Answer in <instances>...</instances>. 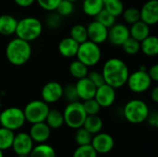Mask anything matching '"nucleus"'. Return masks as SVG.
Masks as SVG:
<instances>
[{"instance_id": "09e8293b", "label": "nucleus", "mask_w": 158, "mask_h": 157, "mask_svg": "<svg viewBox=\"0 0 158 157\" xmlns=\"http://www.w3.org/2000/svg\"><path fill=\"white\" fill-rule=\"evenodd\" d=\"M69 1H71V2H73V3H74V2H76V1H78V0H69Z\"/></svg>"}, {"instance_id": "2eb2a0df", "label": "nucleus", "mask_w": 158, "mask_h": 157, "mask_svg": "<svg viewBox=\"0 0 158 157\" xmlns=\"http://www.w3.org/2000/svg\"><path fill=\"white\" fill-rule=\"evenodd\" d=\"M33 143L34 142L32 141V139L31 138L29 133L19 132V133L14 135L11 148L17 155H29L31 149L34 146Z\"/></svg>"}, {"instance_id": "9d476101", "label": "nucleus", "mask_w": 158, "mask_h": 157, "mask_svg": "<svg viewBox=\"0 0 158 157\" xmlns=\"http://www.w3.org/2000/svg\"><path fill=\"white\" fill-rule=\"evenodd\" d=\"M41 97L46 104H55L63 98V85L56 81L46 82L41 90Z\"/></svg>"}, {"instance_id": "c03bdc74", "label": "nucleus", "mask_w": 158, "mask_h": 157, "mask_svg": "<svg viewBox=\"0 0 158 157\" xmlns=\"http://www.w3.org/2000/svg\"><path fill=\"white\" fill-rule=\"evenodd\" d=\"M13 1L19 7H29L35 3V0H13Z\"/></svg>"}, {"instance_id": "ddd939ff", "label": "nucleus", "mask_w": 158, "mask_h": 157, "mask_svg": "<svg viewBox=\"0 0 158 157\" xmlns=\"http://www.w3.org/2000/svg\"><path fill=\"white\" fill-rule=\"evenodd\" d=\"M91 145L98 155H106L113 150L115 142L110 134L98 132L93 136Z\"/></svg>"}, {"instance_id": "393cba45", "label": "nucleus", "mask_w": 158, "mask_h": 157, "mask_svg": "<svg viewBox=\"0 0 158 157\" xmlns=\"http://www.w3.org/2000/svg\"><path fill=\"white\" fill-rule=\"evenodd\" d=\"M82 127L88 130L91 134L94 135L100 132L103 129V120L98 115L87 116Z\"/></svg>"}, {"instance_id": "a18cd8bd", "label": "nucleus", "mask_w": 158, "mask_h": 157, "mask_svg": "<svg viewBox=\"0 0 158 157\" xmlns=\"http://www.w3.org/2000/svg\"><path fill=\"white\" fill-rule=\"evenodd\" d=\"M150 96H151V99L152 101L155 103V104H157L158 103V87L157 86H155L152 88L151 90V93H150Z\"/></svg>"}, {"instance_id": "cd10ccee", "label": "nucleus", "mask_w": 158, "mask_h": 157, "mask_svg": "<svg viewBox=\"0 0 158 157\" xmlns=\"http://www.w3.org/2000/svg\"><path fill=\"white\" fill-rule=\"evenodd\" d=\"M69 37H71L78 43H81L87 41L88 34H87L86 26L83 24H81V23H77V24L73 25L69 31Z\"/></svg>"}, {"instance_id": "6ab92c4d", "label": "nucleus", "mask_w": 158, "mask_h": 157, "mask_svg": "<svg viewBox=\"0 0 158 157\" xmlns=\"http://www.w3.org/2000/svg\"><path fill=\"white\" fill-rule=\"evenodd\" d=\"M79 44L76 41H74L71 37H65L58 43L57 50L58 53L66 58L75 57L77 55V51L79 48Z\"/></svg>"}, {"instance_id": "4be33fe9", "label": "nucleus", "mask_w": 158, "mask_h": 157, "mask_svg": "<svg viewBox=\"0 0 158 157\" xmlns=\"http://www.w3.org/2000/svg\"><path fill=\"white\" fill-rule=\"evenodd\" d=\"M141 51L149 57H154L158 55V38L156 35L150 34L144 40L140 42Z\"/></svg>"}, {"instance_id": "1a4fd4ad", "label": "nucleus", "mask_w": 158, "mask_h": 157, "mask_svg": "<svg viewBox=\"0 0 158 157\" xmlns=\"http://www.w3.org/2000/svg\"><path fill=\"white\" fill-rule=\"evenodd\" d=\"M152 80L150 79L147 70L140 68L133 72H130L126 85L129 90L134 93H143L152 87Z\"/></svg>"}, {"instance_id": "7c9ffc66", "label": "nucleus", "mask_w": 158, "mask_h": 157, "mask_svg": "<svg viewBox=\"0 0 158 157\" xmlns=\"http://www.w3.org/2000/svg\"><path fill=\"white\" fill-rule=\"evenodd\" d=\"M120 47H122L124 53L129 56H135L141 51L140 42L131 38V36L123 43V44Z\"/></svg>"}, {"instance_id": "79ce46f5", "label": "nucleus", "mask_w": 158, "mask_h": 157, "mask_svg": "<svg viewBox=\"0 0 158 157\" xmlns=\"http://www.w3.org/2000/svg\"><path fill=\"white\" fill-rule=\"evenodd\" d=\"M147 73L150 77V79L152 80L153 82H157L158 81V65L157 64H154L152 65L148 69H147Z\"/></svg>"}, {"instance_id": "58836bf2", "label": "nucleus", "mask_w": 158, "mask_h": 157, "mask_svg": "<svg viewBox=\"0 0 158 157\" xmlns=\"http://www.w3.org/2000/svg\"><path fill=\"white\" fill-rule=\"evenodd\" d=\"M63 98H65L68 103L79 101L75 84H68L66 86H63Z\"/></svg>"}, {"instance_id": "7ed1b4c3", "label": "nucleus", "mask_w": 158, "mask_h": 157, "mask_svg": "<svg viewBox=\"0 0 158 157\" xmlns=\"http://www.w3.org/2000/svg\"><path fill=\"white\" fill-rule=\"evenodd\" d=\"M43 30L44 26L39 19L28 16L18 20L15 34L18 38L31 43L40 38Z\"/></svg>"}, {"instance_id": "39448f33", "label": "nucleus", "mask_w": 158, "mask_h": 157, "mask_svg": "<svg viewBox=\"0 0 158 157\" xmlns=\"http://www.w3.org/2000/svg\"><path fill=\"white\" fill-rule=\"evenodd\" d=\"M76 57L88 68L96 66L102 58L100 45L92 41H85L79 44Z\"/></svg>"}, {"instance_id": "e433bc0d", "label": "nucleus", "mask_w": 158, "mask_h": 157, "mask_svg": "<svg viewBox=\"0 0 158 157\" xmlns=\"http://www.w3.org/2000/svg\"><path fill=\"white\" fill-rule=\"evenodd\" d=\"M44 22H45V25L50 30H56L61 25L62 17L56 11H51V12H48V15L46 16Z\"/></svg>"}, {"instance_id": "f3484780", "label": "nucleus", "mask_w": 158, "mask_h": 157, "mask_svg": "<svg viewBox=\"0 0 158 157\" xmlns=\"http://www.w3.org/2000/svg\"><path fill=\"white\" fill-rule=\"evenodd\" d=\"M75 87H76L79 100L81 101L94 98L97 88L88 77H84L82 79L77 80V82L75 83Z\"/></svg>"}, {"instance_id": "5701e85b", "label": "nucleus", "mask_w": 158, "mask_h": 157, "mask_svg": "<svg viewBox=\"0 0 158 157\" xmlns=\"http://www.w3.org/2000/svg\"><path fill=\"white\" fill-rule=\"evenodd\" d=\"M44 122L49 126L51 130H57L64 125L63 113L58 109H49Z\"/></svg>"}, {"instance_id": "6e6552de", "label": "nucleus", "mask_w": 158, "mask_h": 157, "mask_svg": "<svg viewBox=\"0 0 158 157\" xmlns=\"http://www.w3.org/2000/svg\"><path fill=\"white\" fill-rule=\"evenodd\" d=\"M49 105L41 100H32L29 102L22 109L26 122L31 124L44 122L49 112Z\"/></svg>"}, {"instance_id": "a19ab883", "label": "nucleus", "mask_w": 158, "mask_h": 157, "mask_svg": "<svg viewBox=\"0 0 158 157\" xmlns=\"http://www.w3.org/2000/svg\"><path fill=\"white\" fill-rule=\"evenodd\" d=\"M87 77L91 80V81L96 87H99V86H101V85H103V84L106 83L102 73L99 72V71H97V70H91V71L89 70Z\"/></svg>"}, {"instance_id": "bb28decb", "label": "nucleus", "mask_w": 158, "mask_h": 157, "mask_svg": "<svg viewBox=\"0 0 158 157\" xmlns=\"http://www.w3.org/2000/svg\"><path fill=\"white\" fill-rule=\"evenodd\" d=\"M29 157H56V154L51 145L44 143L33 146Z\"/></svg>"}, {"instance_id": "20e7f679", "label": "nucleus", "mask_w": 158, "mask_h": 157, "mask_svg": "<svg viewBox=\"0 0 158 157\" xmlns=\"http://www.w3.org/2000/svg\"><path fill=\"white\" fill-rule=\"evenodd\" d=\"M150 113L148 105L141 99H132L127 102L123 107L125 119L131 124H141L146 121Z\"/></svg>"}, {"instance_id": "f03ea898", "label": "nucleus", "mask_w": 158, "mask_h": 157, "mask_svg": "<svg viewBox=\"0 0 158 157\" xmlns=\"http://www.w3.org/2000/svg\"><path fill=\"white\" fill-rule=\"evenodd\" d=\"M32 48L31 43L18 37L10 40L6 46V60L13 66L25 65L31 57Z\"/></svg>"}, {"instance_id": "a878e982", "label": "nucleus", "mask_w": 158, "mask_h": 157, "mask_svg": "<svg viewBox=\"0 0 158 157\" xmlns=\"http://www.w3.org/2000/svg\"><path fill=\"white\" fill-rule=\"evenodd\" d=\"M69 74L76 80L82 79L84 77H87L89 72V68L85 66L82 62L76 59L70 62L69 66Z\"/></svg>"}, {"instance_id": "f704fd0d", "label": "nucleus", "mask_w": 158, "mask_h": 157, "mask_svg": "<svg viewBox=\"0 0 158 157\" xmlns=\"http://www.w3.org/2000/svg\"><path fill=\"white\" fill-rule=\"evenodd\" d=\"M55 11L58 13L62 18L69 17L74 11V3L69 0H61Z\"/></svg>"}, {"instance_id": "72a5a7b5", "label": "nucleus", "mask_w": 158, "mask_h": 157, "mask_svg": "<svg viewBox=\"0 0 158 157\" xmlns=\"http://www.w3.org/2000/svg\"><path fill=\"white\" fill-rule=\"evenodd\" d=\"M94 19L106 26V28H110L112 25H114L117 21V18L114 17L112 14H110L108 11H106L105 8L102 9L95 17Z\"/></svg>"}, {"instance_id": "423d86ee", "label": "nucleus", "mask_w": 158, "mask_h": 157, "mask_svg": "<svg viewBox=\"0 0 158 157\" xmlns=\"http://www.w3.org/2000/svg\"><path fill=\"white\" fill-rule=\"evenodd\" d=\"M62 113L64 117V124L73 130L82 127L87 117L82 102H80V100L69 103Z\"/></svg>"}, {"instance_id": "2f4dec72", "label": "nucleus", "mask_w": 158, "mask_h": 157, "mask_svg": "<svg viewBox=\"0 0 158 157\" xmlns=\"http://www.w3.org/2000/svg\"><path fill=\"white\" fill-rule=\"evenodd\" d=\"M121 16L123 18L125 24L131 25V24L135 23L136 21L140 20V9H138L134 6L124 8Z\"/></svg>"}, {"instance_id": "f8f14e48", "label": "nucleus", "mask_w": 158, "mask_h": 157, "mask_svg": "<svg viewBox=\"0 0 158 157\" xmlns=\"http://www.w3.org/2000/svg\"><path fill=\"white\" fill-rule=\"evenodd\" d=\"M94 98L99 104L101 108H108L112 106L116 101L117 98L116 89L105 83L96 88Z\"/></svg>"}, {"instance_id": "473e14b6", "label": "nucleus", "mask_w": 158, "mask_h": 157, "mask_svg": "<svg viewBox=\"0 0 158 157\" xmlns=\"http://www.w3.org/2000/svg\"><path fill=\"white\" fill-rule=\"evenodd\" d=\"M93 136L94 135L91 134L88 130H86L83 127H81L76 130L74 140H75V143L78 144V146L87 145V144H91Z\"/></svg>"}, {"instance_id": "9b49d317", "label": "nucleus", "mask_w": 158, "mask_h": 157, "mask_svg": "<svg viewBox=\"0 0 158 157\" xmlns=\"http://www.w3.org/2000/svg\"><path fill=\"white\" fill-rule=\"evenodd\" d=\"M130 37L129 26L125 23H115L108 28L107 41L114 46H121L123 43Z\"/></svg>"}, {"instance_id": "37998d69", "label": "nucleus", "mask_w": 158, "mask_h": 157, "mask_svg": "<svg viewBox=\"0 0 158 157\" xmlns=\"http://www.w3.org/2000/svg\"><path fill=\"white\" fill-rule=\"evenodd\" d=\"M146 121H148V124L152 127H155L156 128L158 126V114L157 112H152V113H149L148 117H147V119Z\"/></svg>"}, {"instance_id": "0eeeda50", "label": "nucleus", "mask_w": 158, "mask_h": 157, "mask_svg": "<svg viewBox=\"0 0 158 157\" xmlns=\"http://www.w3.org/2000/svg\"><path fill=\"white\" fill-rule=\"evenodd\" d=\"M25 122L23 110L19 107L10 106L0 113V126L12 131L21 129Z\"/></svg>"}, {"instance_id": "4c0bfd02", "label": "nucleus", "mask_w": 158, "mask_h": 157, "mask_svg": "<svg viewBox=\"0 0 158 157\" xmlns=\"http://www.w3.org/2000/svg\"><path fill=\"white\" fill-rule=\"evenodd\" d=\"M82 105H83V108H84L87 116L98 115L101 110V106L99 105V104L96 102V100L94 98H91V99L82 101Z\"/></svg>"}, {"instance_id": "f257e3e1", "label": "nucleus", "mask_w": 158, "mask_h": 157, "mask_svg": "<svg viewBox=\"0 0 158 157\" xmlns=\"http://www.w3.org/2000/svg\"><path fill=\"white\" fill-rule=\"evenodd\" d=\"M101 73L105 82L117 90L126 85L130 69L122 59L112 57L104 63Z\"/></svg>"}, {"instance_id": "c756f323", "label": "nucleus", "mask_w": 158, "mask_h": 157, "mask_svg": "<svg viewBox=\"0 0 158 157\" xmlns=\"http://www.w3.org/2000/svg\"><path fill=\"white\" fill-rule=\"evenodd\" d=\"M14 131L6 128H0V150L6 151L12 146L14 139Z\"/></svg>"}, {"instance_id": "49530a36", "label": "nucleus", "mask_w": 158, "mask_h": 157, "mask_svg": "<svg viewBox=\"0 0 158 157\" xmlns=\"http://www.w3.org/2000/svg\"><path fill=\"white\" fill-rule=\"evenodd\" d=\"M17 157H29V155H17Z\"/></svg>"}, {"instance_id": "4468645a", "label": "nucleus", "mask_w": 158, "mask_h": 157, "mask_svg": "<svg viewBox=\"0 0 158 157\" xmlns=\"http://www.w3.org/2000/svg\"><path fill=\"white\" fill-rule=\"evenodd\" d=\"M86 28H87V34H88L89 41H92L93 43H97L99 45L107 41L108 28H106L97 20L94 19L89 22Z\"/></svg>"}, {"instance_id": "dca6fc26", "label": "nucleus", "mask_w": 158, "mask_h": 157, "mask_svg": "<svg viewBox=\"0 0 158 157\" xmlns=\"http://www.w3.org/2000/svg\"><path fill=\"white\" fill-rule=\"evenodd\" d=\"M140 19L150 27L156 25L158 22V1L148 0L140 9Z\"/></svg>"}, {"instance_id": "a211bd4d", "label": "nucleus", "mask_w": 158, "mask_h": 157, "mask_svg": "<svg viewBox=\"0 0 158 157\" xmlns=\"http://www.w3.org/2000/svg\"><path fill=\"white\" fill-rule=\"evenodd\" d=\"M29 135L31 136L33 142L37 143H44L50 138L51 129L44 121L34 123L31 124Z\"/></svg>"}, {"instance_id": "aec40b11", "label": "nucleus", "mask_w": 158, "mask_h": 157, "mask_svg": "<svg viewBox=\"0 0 158 157\" xmlns=\"http://www.w3.org/2000/svg\"><path fill=\"white\" fill-rule=\"evenodd\" d=\"M18 19L9 14L0 15V34L4 36H10L15 34Z\"/></svg>"}, {"instance_id": "c9c22d12", "label": "nucleus", "mask_w": 158, "mask_h": 157, "mask_svg": "<svg viewBox=\"0 0 158 157\" xmlns=\"http://www.w3.org/2000/svg\"><path fill=\"white\" fill-rule=\"evenodd\" d=\"M97 155L98 154L95 152L93 146L91 144H87L78 146L75 149L72 157H97Z\"/></svg>"}, {"instance_id": "c85d7f7f", "label": "nucleus", "mask_w": 158, "mask_h": 157, "mask_svg": "<svg viewBox=\"0 0 158 157\" xmlns=\"http://www.w3.org/2000/svg\"><path fill=\"white\" fill-rule=\"evenodd\" d=\"M104 8L114 17L118 18L121 16L125 6L121 0H104Z\"/></svg>"}, {"instance_id": "b1692460", "label": "nucleus", "mask_w": 158, "mask_h": 157, "mask_svg": "<svg viewBox=\"0 0 158 157\" xmlns=\"http://www.w3.org/2000/svg\"><path fill=\"white\" fill-rule=\"evenodd\" d=\"M102 9H104V0H83L82 11L88 17L94 18Z\"/></svg>"}, {"instance_id": "ea45409f", "label": "nucleus", "mask_w": 158, "mask_h": 157, "mask_svg": "<svg viewBox=\"0 0 158 157\" xmlns=\"http://www.w3.org/2000/svg\"><path fill=\"white\" fill-rule=\"evenodd\" d=\"M60 1L61 0H35V3H37L43 10L46 12H51L56 10Z\"/></svg>"}, {"instance_id": "de8ad7c7", "label": "nucleus", "mask_w": 158, "mask_h": 157, "mask_svg": "<svg viewBox=\"0 0 158 157\" xmlns=\"http://www.w3.org/2000/svg\"><path fill=\"white\" fill-rule=\"evenodd\" d=\"M0 157H4V155H3V151L0 150Z\"/></svg>"}, {"instance_id": "412c9836", "label": "nucleus", "mask_w": 158, "mask_h": 157, "mask_svg": "<svg viewBox=\"0 0 158 157\" xmlns=\"http://www.w3.org/2000/svg\"><path fill=\"white\" fill-rule=\"evenodd\" d=\"M130 26V36L139 42H142L151 34L150 26L141 19Z\"/></svg>"}]
</instances>
